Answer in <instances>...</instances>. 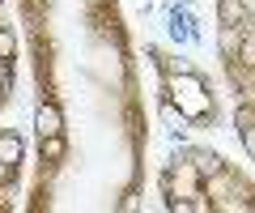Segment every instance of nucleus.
<instances>
[{
	"label": "nucleus",
	"instance_id": "nucleus-2",
	"mask_svg": "<svg viewBox=\"0 0 255 213\" xmlns=\"http://www.w3.org/2000/svg\"><path fill=\"white\" fill-rule=\"evenodd\" d=\"M166 213H255V179L209 145H179L157 171Z\"/></svg>",
	"mask_w": 255,
	"mask_h": 213
},
{
	"label": "nucleus",
	"instance_id": "nucleus-3",
	"mask_svg": "<svg viewBox=\"0 0 255 213\" xmlns=\"http://www.w3.org/2000/svg\"><path fill=\"white\" fill-rule=\"evenodd\" d=\"M145 56H149V68L157 77V94H162V107L183 120L187 128H213L221 115V98L213 90L209 73H204L196 60L179 56L162 43H145Z\"/></svg>",
	"mask_w": 255,
	"mask_h": 213
},
{
	"label": "nucleus",
	"instance_id": "nucleus-1",
	"mask_svg": "<svg viewBox=\"0 0 255 213\" xmlns=\"http://www.w3.org/2000/svg\"><path fill=\"white\" fill-rule=\"evenodd\" d=\"M34 85L26 213H128L145 196L149 102L124 0H9Z\"/></svg>",
	"mask_w": 255,
	"mask_h": 213
},
{
	"label": "nucleus",
	"instance_id": "nucleus-4",
	"mask_svg": "<svg viewBox=\"0 0 255 213\" xmlns=\"http://www.w3.org/2000/svg\"><path fill=\"white\" fill-rule=\"evenodd\" d=\"M30 162V145L21 128H0V213L21 209V175Z\"/></svg>",
	"mask_w": 255,
	"mask_h": 213
},
{
	"label": "nucleus",
	"instance_id": "nucleus-5",
	"mask_svg": "<svg viewBox=\"0 0 255 213\" xmlns=\"http://www.w3.org/2000/svg\"><path fill=\"white\" fill-rule=\"evenodd\" d=\"M17 73H21V30L13 17V4L0 0V115L17 98Z\"/></svg>",
	"mask_w": 255,
	"mask_h": 213
}]
</instances>
